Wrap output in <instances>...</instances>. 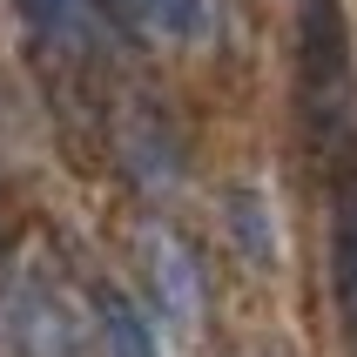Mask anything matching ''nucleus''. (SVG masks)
<instances>
[{"instance_id":"1","label":"nucleus","mask_w":357,"mask_h":357,"mask_svg":"<svg viewBox=\"0 0 357 357\" xmlns=\"http://www.w3.org/2000/svg\"><path fill=\"white\" fill-rule=\"evenodd\" d=\"M297 68H303V108L324 142L351 121V20L344 0H297Z\"/></svg>"},{"instance_id":"3","label":"nucleus","mask_w":357,"mask_h":357,"mask_svg":"<svg viewBox=\"0 0 357 357\" xmlns=\"http://www.w3.org/2000/svg\"><path fill=\"white\" fill-rule=\"evenodd\" d=\"M149 277H155V297H162V317L176 324H196L202 310V283H196V263H189V250H182L176 236H149Z\"/></svg>"},{"instance_id":"8","label":"nucleus","mask_w":357,"mask_h":357,"mask_svg":"<svg viewBox=\"0 0 357 357\" xmlns=\"http://www.w3.org/2000/svg\"><path fill=\"white\" fill-rule=\"evenodd\" d=\"M229 222H236L243 250H250L257 263H270V250H277V243H270V209H263L257 189H236V196H229Z\"/></svg>"},{"instance_id":"7","label":"nucleus","mask_w":357,"mask_h":357,"mask_svg":"<svg viewBox=\"0 0 357 357\" xmlns=\"http://www.w3.org/2000/svg\"><path fill=\"white\" fill-rule=\"evenodd\" d=\"M14 7L40 40H68L81 27V14H95V0H14Z\"/></svg>"},{"instance_id":"2","label":"nucleus","mask_w":357,"mask_h":357,"mask_svg":"<svg viewBox=\"0 0 357 357\" xmlns=\"http://www.w3.org/2000/svg\"><path fill=\"white\" fill-rule=\"evenodd\" d=\"M0 331L20 357H81V331L54 290H14L0 303Z\"/></svg>"},{"instance_id":"5","label":"nucleus","mask_w":357,"mask_h":357,"mask_svg":"<svg viewBox=\"0 0 357 357\" xmlns=\"http://www.w3.org/2000/svg\"><path fill=\"white\" fill-rule=\"evenodd\" d=\"M95 317H101V344H108V357H162V351H155V331H149V317H142L121 290H101Z\"/></svg>"},{"instance_id":"6","label":"nucleus","mask_w":357,"mask_h":357,"mask_svg":"<svg viewBox=\"0 0 357 357\" xmlns=\"http://www.w3.org/2000/svg\"><path fill=\"white\" fill-rule=\"evenodd\" d=\"M135 20H149L169 40H209L216 34V0H128Z\"/></svg>"},{"instance_id":"4","label":"nucleus","mask_w":357,"mask_h":357,"mask_svg":"<svg viewBox=\"0 0 357 357\" xmlns=\"http://www.w3.org/2000/svg\"><path fill=\"white\" fill-rule=\"evenodd\" d=\"M331 297H337L344 337L357 351V189H344L337 216H331Z\"/></svg>"}]
</instances>
